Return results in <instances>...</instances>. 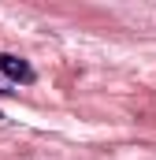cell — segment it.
<instances>
[{
    "label": "cell",
    "mask_w": 156,
    "mask_h": 160,
    "mask_svg": "<svg viewBox=\"0 0 156 160\" xmlns=\"http://www.w3.org/2000/svg\"><path fill=\"white\" fill-rule=\"evenodd\" d=\"M0 78L4 82H19V86H30V82H37V71H34L22 56H15V52H0Z\"/></svg>",
    "instance_id": "obj_1"
},
{
    "label": "cell",
    "mask_w": 156,
    "mask_h": 160,
    "mask_svg": "<svg viewBox=\"0 0 156 160\" xmlns=\"http://www.w3.org/2000/svg\"><path fill=\"white\" fill-rule=\"evenodd\" d=\"M0 123H4V112H0Z\"/></svg>",
    "instance_id": "obj_3"
},
{
    "label": "cell",
    "mask_w": 156,
    "mask_h": 160,
    "mask_svg": "<svg viewBox=\"0 0 156 160\" xmlns=\"http://www.w3.org/2000/svg\"><path fill=\"white\" fill-rule=\"evenodd\" d=\"M7 93H11V89H7V82L0 78V97H7Z\"/></svg>",
    "instance_id": "obj_2"
}]
</instances>
